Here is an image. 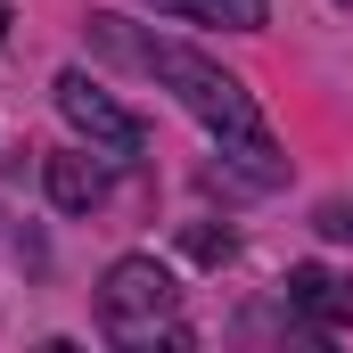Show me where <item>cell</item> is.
<instances>
[{
	"mask_svg": "<svg viewBox=\"0 0 353 353\" xmlns=\"http://www.w3.org/2000/svg\"><path fill=\"white\" fill-rule=\"evenodd\" d=\"M0 33H8V0H0Z\"/></svg>",
	"mask_w": 353,
	"mask_h": 353,
	"instance_id": "52a82bcc",
	"label": "cell"
},
{
	"mask_svg": "<svg viewBox=\"0 0 353 353\" xmlns=\"http://www.w3.org/2000/svg\"><path fill=\"white\" fill-rule=\"evenodd\" d=\"M90 41L107 50V58H123V66H140V74H157V83L173 90L181 107L222 140V157L230 165H247V181H279V148H271L263 132V107L247 99L239 74H222L214 58H197V50H181V41H157V33H132L123 17H90Z\"/></svg>",
	"mask_w": 353,
	"mask_h": 353,
	"instance_id": "6da1fadb",
	"label": "cell"
},
{
	"mask_svg": "<svg viewBox=\"0 0 353 353\" xmlns=\"http://www.w3.org/2000/svg\"><path fill=\"white\" fill-rule=\"evenodd\" d=\"M41 181H50V205H58V214H90V205L107 197V173H99L90 157H50Z\"/></svg>",
	"mask_w": 353,
	"mask_h": 353,
	"instance_id": "5b68a950",
	"label": "cell"
},
{
	"mask_svg": "<svg viewBox=\"0 0 353 353\" xmlns=\"http://www.w3.org/2000/svg\"><path fill=\"white\" fill-rule=\"evenodd\" d=\"M157 17H197V25H230V33H263L271 0H148Z\"/></svg>",
	"mask_w": 353,
	"mask_h": 353,
	"instance_id": "8992f818",
	"label": "cell"
},
{
	"mask_svg": "<svg viewBox=\"0 0 353 353\" xmlns=\"http://www.w3.org/2000/svg\"><path fill=\"white\" fill-rule=\"evenodd\" d=\"M58 107H66V123L83 132L90 148H107V157H132V148H140V115H132V107H115L83 66H74V74H58Z\"/></svg>",
	"mask_w": 353,
	"mask_h": 353,
	"instance_id": "3957f363",
	"label": "cell"
},
{
	"mask_svg": "<svg viewBox=\"0 0 353 353\" xmlns=\"http://www.w3.org/2000/svg\"><path fill=\"white\" fill-rule=\"evenodd\" d=\"M173 271L157 263V255H123V263H107L99 279V321L115 329V337H157V321L173 312Z\"/></svg>",
	"mask_w": 353,
	"mask_h": 353,
	"instance_id": "7a4b0ae2",
	"label": "cell"
},
{
	"mask_svg": "<svg viewBox=\"0 0 353 353\" xmlns=\"http://www.w3.org/2000/svg\"><path fill=\"white\" fill-rule=\"evenodd\" d=\"M329 230H353V222H329Z\"/></svg>",
	"mask_w": 353,
	"mask_h": 353,
	"instance_id": "ba28073f",
	"label": "cell"
},
{
	"mask_svg": "<svg viewBox=\"0 0 353 353\" xmlns=\"http://www.w3.org/2000/svg\"><path fill=\"white\" fill-rule=\"evenodd\" d=\"M288 304H296L312 329H345V321H353V288L337 279V271H321V263H296V271H288Z\"/></svg>",
	"mask_w": 353,
	"mask_h": 353,
	"instance_id": "277c9868",
	"label": "cell"
}]
</instances>
